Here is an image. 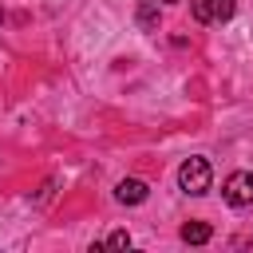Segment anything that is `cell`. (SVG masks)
<instances>
[{"mask_svg": "<svg viewBox=\"0 0 253 253\" xmlns=\"http://www.w3.org/2000/svg\"><path fill=\"white\" fill-rule=\"evenodd\" d=\"M103 245H107V249H126V245H130V233H126V229H115Z\"/></svg>", "mask_w": 253, "mask_h": 253, "instance_id": "cell-7", "label": "cell"}, {"mask_svg": "<svg viewBox=\"0 0 253 253\" xmlns=\"http://www.w3.org/2000/svg\"><path fill=\"white\" fill-rule=\"evenodd\" d=\"M221 194H225V202H229L233 210H245V206H253V170H233V174L225 178Z\"/></svg>", "mask_w": 253, "mask_h": 253, "instance_id": "cell-2", "label": "cell"}, {"mask_svg": "<svg viewBox=\"0 0 253 253\" xmlns=\"http://www.w3.org/2000/svg\"><path fill=\"white\" fill-rule=\"evenodd\" d=\"M0 20H4V12H0Z\"/></svg>", "mask_w": 253, "mask_h": 253, "instance_id": "cell-9", "label": "cell"}, {"mask_svg": "<svg viewBox=\"0 0 253 253\" xmlns=\"http://www.w3.org/2000/svg\"><path fill=\"white\" fill-rule=\"evenodd\" d=\"M210 237H213V229H210L206 221H186V225H182V241H186V245H206Z\"/></svg>", "mask_w": 253, "mask_h": 253, "instance_id": "cell-5", "label": "cell"}, {"mask_svg": "<svg viewBox=\"0 0 253 253\" xmlns=\"http://www.w3.org/2000/svg\"><path fill=\"white\" fill-rule=\"evenodd\" d=\"M190 12L198 24H221L233 16V0H190Z\"/></svg>", "mask_w": 253, "mask_h": 253, "instance_id": "cell-3", "label": "cell"}, {"mask_svg": "<svg viewBox=\"0 0 253 253\" xmlns=\"http://www.w3.org/2000/svg\"><path fill=\"white\" fill-rule=\"evenodd\" d=\"M210 182H213V170H210L206 158H186V162L178 166V186H182L190 198H202V194L210 190Z\"/></svg>", "mask_w": 253, "mask_h": 253, "instance_id": "cell-1", "label": "cell"}, {"mask_svg": "<svg viewBox=\"0 0 253 253\" xmlns=\"http://www.w3.org/2000/svg\"><path fill=\"white\" fill-rule=\"evenodd\" d=\"M134 20H138V28H142V32H158V0H146V4H138Z\"/></svg>", "mask_w": 253, "mask_h": 253, "instance_id": "cell-6", "label": "cell"}, {"mask_svg": "<svg viewBox=\"0 0 253 253\" xmlns=\"http://www.w3.org/2000/svg\"><path fill=\"white\" fill-rule=\"evenodd\" d=\"M115 198H119L123 206H142V202L150 198V186L138 182V178H123V182L115 186Z\"/></svg>", "mask_w": 253, "mask_h": 253, "instance_id": "cell-4", "label": "cell"}, {"mask_svg": "<svg viewBox=\"0 0 253 253\" xmlns=\"http://www.w3.org/2000/svg\"><path fill=\"white\" fill-rule=\"evenodd\" d=\"M162 4H174V0H162Z\"/></svg>", "mask_w": 253, "mask_h": 253, "instance_id": "cell-8", "label": "cell"}]
</instances>
